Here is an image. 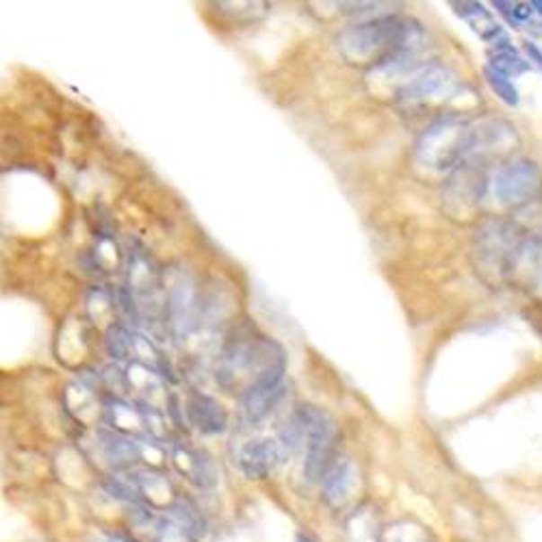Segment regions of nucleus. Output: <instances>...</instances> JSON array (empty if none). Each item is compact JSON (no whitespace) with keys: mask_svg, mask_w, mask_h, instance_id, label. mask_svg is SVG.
Wrapping results in <instances>:
<instances>
[{"mask_svg":"<svg viewBox=\"0 0 542 542\" xmlns=\"http://www.w3.org/2000/svg\"><path fill=\"white\" fill-rule=\"evenodd\" d=\"M284 388V360L273 365L244 391V414L247 423H259L276 406Z\"/></svg>","mask_w":542,"mask_h":542,"instance_id":"7","label":"nucleus"},{"mask_svg":"<svg viewBox=\"0 0 542 542\" xmlns=\"http://www.w3.org/2000/svg\"><path fill=\"white\" fill-rule=\"evenodd\" d=\"M307 414L308 436H307V462H304V475L308 482H319L325 473L333 468L334 451V421L313 406H302Z\"/></svg>","mask_w":542,"mask_h":542,"instance_id":"6","label":"nucleus"},{"mask_svg":"<svg viewBox=\"0 0 542 542\" xmlns=\"http://www.w3.org/2000/svg\"><path fill=\"white\" fill-rule=\"evenodd\" d=\"M298 542H313V540L307 538V536H298Z\"/></svg>","mask_w":542,"mask_h":542,"instance_id":"19","label":"nucleus"},{"mask_svg":"<svg viewBox=\"0 0 542 542\" xmlns=\"http://www.w3.org/2000/svg\"><path fill=\"white\" fill-rule=\"evenodd\" d=\"M458 89L456 76L443 66L425 67L399 89V100L408 104H423L436 98H454Z\"/></svg>","mask_w":542,"mask_h":542,"instance_id":"8","label":"nucleus"},{"mask_svg":"<svg viewBox=\"0 0 542 542\" xmlns=\"http://www.w3.org/2000/svg\"><path fill=\"white\" fill-rule=\"evenodd\" d=\"M493 191L499 204L519 210L531 200L542 196L540 167L531 159H523V156L510 159L503 165H499L497 173H494Z\"/></svg>","mask_w":542,"mask_h":542,"instance_id":"4","label":"nucleus"},{"mask_svg":"<svg viewBox=\"0 0 542 542\" xmlns=\"http://www.w3.org/2000/svg\"><path fill=\"white\" fill-rule=\"evenodd\" d=\"M542 280V233L525 236L508 267V282L520 289H531Z\"/></svg>","mask_w":542,"mask_h":542,"instance_id":"9","label":"nucleus"},{"mask_svg":"<svg viewBox=\"0 0 542 542\" xmlns=\"http://www.w3.org/2000/svg\"><path fill=\"white\" fill-rule=\"evenodd\" d=\"M523 50H525V55H528L529 66L538 67V70L542 72V50L538 49V46L531 44V41H523Z\"/></svg>","mask_w":542,"mask_h":542,"instance_id":"17","label":"nucleus"},{"mask_svg":"<svg viewBox=\"0 0 542 542\" xmlns=\"http://www.w3.org/2000/svg\"><path fill=\"white\" fill-rule=\"evenodd\" d=\"M187 414L193 428L202 434H219L228 425V417H226L222 404L215 402L209 395H191V399L187 402Z\"/></svg>","mask_w":542,"mask_h":542,"instance_id":"11","label":"nucleus"},{"mask_svg":"<svg viewBox=\"0 0 542 542\" xmlns=\"http://www.w3.org/2000/svg\"><path fill=\"white\" fill-rule=\"evenodd\" d=\"M454 7L456 13L460 15V18H465L468 26H471L482 40L493 41V44H502V41H505L502 26L494 22L493 13L488 12L482 3H454Z\"/></svg>","mask_w":542,"mask_h":542,"instance_id":"12","label":"nucleus"},{"mask_svg":"<svg viewBox=\"0 0 542 542\" xmlns=\"http://www.w3.org/2000/svg\"><path fill=\"white\" fill-rule=\"evenodd\" d=\"M102 445L104 451H107V458L115 466H126L139 458V447H137L135 440L126 439L122 434H115V431L102 434Z\"/></svg>","mask_w":542,"mask_h":542,"instance_id":"15","label":"nucleus"},{"mask_svg":"<svg viewBox=\"0 0 542 542\" xmlns=\"http://www.w3.org/2000/svg\"><path fill=\"white\" fill-rule=\"evenodd\" d=\"M354 486V466L350 462H334L324 477V497L330 503H341Z\"/></svg>","mask_w":542,"mask_h":542,"instance_id":"13","label":"nucleus"},{"mask_svg":"<svg viewBox=\"0 0 542 542\" xmlns=\"http://www.w3.org/2000/svg\"><path fill=\"white\" fill-rule=\"evenodd\" d=\"M534 293H536V296H538V298H542V280H540V282H538V284H536V289H534Z\"/></svg>","mask_w":542,"mask_h":542,"instance_id":"18","label":"nucleus"},{"mask_svg":"<svg viewBox=\"0 0 542 542\" xmlns=\"http://www.w3.org/2000/svg\"><path fill=\"white\" fill-rule=\"evenodd\" d=\"M484 75H486L488 83H491V87L497 92V96L503 100L505 104H510V107H517L519 104V92L517 87H514V83L510 81L508 76L499 75V72H494L493 67H486L484 70Z\"/></svg>","mask_w":542,"mask_h":542,"instance_id":"16","label":"nucleus"},{"mask_svg":"<svg viewBox=\"0 0 542 542\" xmlns=\"http://www.w3.org/2000/svg\"><path fill=\"white\" fill-rule=\"evenodd\" d=\"M488 67H493L494 72H499V75L508 78L520 76L531 70L529 61L523 59V57L519 55V50L508 44V40L502 41V44H494V52L491 55V66Z\"/></svg>","mask_w":542,"mask_h":542,"instance_id":"14","label":"nucleus"},{"mask_svg":"<svg viewBox=\"0 0 542 542\" xmlns=\"http://www.w3.org/2000/svg\"><path fill=\"white\" fill-rule=\"evenodd\" d=\"M471 144V124L458 115H445L423 130L417 141V159L436 172L465 163Z\"/></svg>","mask_w":542,"mask_h":542,"instance_id":"1","label":"nucleus"},{"mask_svg":"<svg viewBox=\"0 0 542 542\" xmlns=\"http://www.w3.org/2000/svg\"><path fill=\"white\" fill-rule=\"evenodd\" d=\"M486 167L473 165V163H460L449 176V181H447L443 191L447 213L456 219L473 218L480 209L482 200L486 198Z\"/></svg>","mask_w":542,"mask_h":542,"instance_id":"5","label":"nucleus"},{"mask_svg":"<svg viewBox=\"0 0 542 542\" xmlns=\"http://www.w3.org/2000/svg\"><path fill=\"white\" fill-rule=\"evenodd\" d=\"M519 144V133L512 124L503 120H484L471 126V144H468L465 163H473L486 170L497 163L503 165L512 159Z\"/></svg>","mask_w":542,"mask_h":542,"instance_id":"3","label":"nucleus"},{"mask_svg":"<svg viewBox=\"0 0 542 542\" xmlns=\"http://www.w3.org/2000/svg\"><path fill=\"white\" fill-rule=\"evenodd\" d=\"M282 449L276 440L271 439H256L250 440L239 454L241 471L252 480H261V477L270 475L273 466L280 462Z\"/></svg>","mask_w":542,"mask_h":542,"instance_id":"10","label":"nucleus"},{"mask_svg":"<svg viewBox=\"0 0 542 542\" xmlns=\"http://www.w3.org/2000/svg\"><path fill=\"white\" fill-rule=\"evenodd\" d=\"M525 235L517 228L512 219L493 218L480 226L475 235V259L477 271L486 282H508V267Z\"/></svg>","mask_w":542,"mask_h":542,"instance_id":"2","label":"nucleus"}]
</instances>
